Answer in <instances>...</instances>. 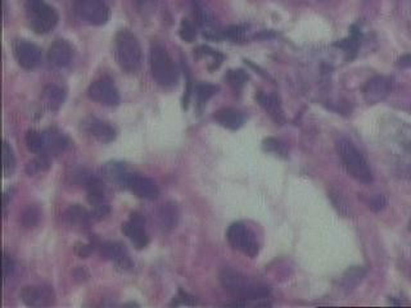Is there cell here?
Returning a JSON list of instances; mask_svg holds the SVG:
<instances>
[{
  "mask_svg": "<svg viewBox=\"0 0 411 308\" xmlns=\"http://www.w3.org/2000/svg\"><path fill=\"white\" fill-rule=\"evenodd\" d=\"M179 209L174 202H169L162 206L160 211V221L162 228L165 230L175 229L179 222Z\"/></svg>",
  "mask_w": 411,
  "mask_h": 308,
  "instance_id": "44dd1931",
  "label": "cell"
},
{
  "mask_svg": "<svg viewBox=\"0 0 411 308\" xmlns=\"http://www.w3.org/2000/svg\"><path fill=\"white\" fill-rule=\"evenodd\" d=\"M64 219L70 226L78 230L88 229L91 225V221L93 220L91 213H89L84 207H81L80 204L71 206L70 209H67L64 213Z\"/></svg>",
  "mask_w": 411,
  "mask_h": 308,
  "instance_id": "ac0fdd59",
  "label": "cell"
},
{
  "mask_svg": "<svg viewBox=\"0 0 411 308\" xmlns=\"http://www.w3.org/2000/svg\"><path fill=\"white\" fill-rule=\"evenodd\" d=\"M82 129L94 139L101 143H110L116 138V131L113 128H110V125H107L101 119H94V117L85 119L82 123Z\"/></svg>",
  "mask_w": 411,
  "mask_h": 308,
  "instance_id": "9a60e30c",
  "label": "cell"
},
{
  "mask_svg": "<svg viewBox=\"0 0 411 308\" xmlns=\"http://www.w3.org/2000/svg\"><path fill=\"white\" fill-rule=\"evenodd\" d=\"M215 119L220 123L221 126L229 130L241 129L244 123V117L241 112L233 108H224L216 112Z\"/></svg>",
  "mask_w": 411,
  "mask_h": 308,
  "instance_id": "d6986e66",
  "label": "cell"
},
{
  "mask_svg": "<svg viewBox=\"0 0 411 308\" xmlns=\"http://www.w3.org/2000/svg\"><path fill=\"white\" fill-rule=\"evenodd\" d=\"M122 233L137 249H144L150 244V235L145 231L143 219L137 213H134L128 222L122 224Z\"/></svg>",
  "mask_w": 411,
  "mask_h": 308,
  "instance_id": "8fae6325",
  "label": "cell"
},
{
  "mask_svg": "<svg viewBox=\"0 0 411 308\" xmlns=\"http://www.w3.org/2000/svg\"><path fill=\"white\" fill-rule=\"evenodd\" d=\"M337 150L341 156L342 162L353 179L362 184H371L373 174L368 162L362 157L359 150L349 140L342 139L337 144Z\"/></svg>",
  "mask_w": 411,
  "mask_h": 308,
  "instance_id": "277c9868",
  "label": "cell"
},
{
  "mask_svg": "<svg viewBox=\"0 0 411 308\" xmlns=\"http://www.w3.org/2000/svg\"><path fill=\"white\" fill-rule=\"evenodd\" d=\"M179 34H180L181 39L187 41V43H191L193 40L196 39V36H197L196 27H194V25L189 20L181 21Z\"/></svg>",
  "mask_w": 411,
  "mask_h": 308,
  "instance_id": "1f68e13d",
  "label": "cell"
},
{
  "mask_svg": "<svg viewBox=\"0 0 411 308\" xmlns=\"http://www.w3.org/2000/svg\"><path fill=\"white\" fill-rule=\"evenodd\" d=\"M43 99L49 110H60L66 99V93L57 85H48L43 91Z\"/></svg>",
  "mask_w": 411,
  "mask_h": 308,
  "instance_id": "ffe728a7",
  "label": "cell"
},
{
  "mask_svg": "<svg viewBox=\"0 0 411 308\" xmlns=\"http://www.w3.org/2000/svg\"><path fill=\"white\" fill-rule=\"evenodd\" d=\"M124 185L126 188H129L137 197L141 199L154 200L160 196V189L153 180L137 175V174H129Z\"/></svg>",
  "mask_w": 411,
  "mask_h": 308,
  "instance_id": "30bf717a",
  "label": "cell"
},
{
  "mask_svg": "<svg viewBox=\"0 0 411 308\" xmlns=\"http://www.w3.org/2000/svg\"><path fill=\"white\" fill-rule=\"evenodd\" d=\"M263 148L268 152H272V153H277V154H281V156H285L287 150L284 148V145L281 144V141H278L277 139H266L263 141Z\"/></svg>",
  "mask_w": 411,
  "mask_h": 308,
  "instance_id": "836d02e7",
  "label": "cell"
},
{
  "mask_svg": "<svg viewBox=\"0 0 411 308\" xmlns=\"http://www.w3.org/2000/svg\"><path fill=\"white\" fill-rule=\"evenodd\" d=\"M16 169V158L13 154V150L10 148V144L7 141L3 143V171L7 178L13 175Z\"/></svg>",
  "mask_w": 411,
  "mask_h": 308,
  "instance_id": "4316f807",
  "label": "cell"
},
{
  "mask_svg": "<svg viewBox=\"0 0 411 308\" xmlns=\"http://www.w3.org/2000/svg\"><path fill=\"white\" fill-rule=\"evenodd\" d=\"M21 299L30 307H47L54 302V292L47 285H29L21 290Z\"/></svg>",
  "mask_w": 411,
  "mask_h": 308,
  "instance_id": "9c48e42d",
  "label": "cell"
},
{
  "mask_svg": "<svg viewBox=\"0 0 411 308\" xmlns=\"http://www.w3.org/2000/svg\"><path fill=\"white\" fill-rule=\"evenodd\" d=\"M391 91V80L384 76H375L368 81L364 88V98L369 104H377Z\"/></svg>",
  "mask_w": 411,
  "mask_h": 308,
  "instance_id": "7c38bea8",
  "label": "cell"
},
{
  "mask_svg": "<svg viewBox=\"0 0 411 308\" xmlns=\"http://www.w3.org/2000/svg\"><path fill=\"white\" fill-rule=\"evenodd\" d=\"M40 220V212L39 209L34 206H30L25 209V212L22 213V224L25 228H34L38 225Z\"/></svg>",
  "mask_w": 411,
  "mask_h": 308,
  "instance_id": "4dcf8cb0",
  "label": "cell"
},
{
  "mask_svg": "<svg viewBox=\"0 0 411 308\" xmlns=\"http://www.w3.org/2000/svg\"><path fill=\"white\" fill-rule=\"evenodd\" d=\"M152 76L163 88H174L179 82V70L167 50L162 45H153L151 49Z\"/></svg>",
  "mask_w": 411,
  "mask_h": 308,
  "instance_id": "3957f363",
  "label": "cell"
},
{
  "mask_svg": "<svg viewBox=\"0 0 411 308\" xmlns=\"http://www.w3.org/2000/svg\"><path fill=\"white\" fill-rule=\"evenodd\" d=\"M16 58L22 69L34 70L41 62V51L35 44L22 41L16 47Z\"/></svg>",
  "mask_w": 411,
  "mask_h": 308,
  "instance_id": "4fadbf2b",
  "label": "cell"
},
{
  "mask_svg": "<svg viewBox=\"0 0 411 308\" xmlns=\"http://www.w3.org/2000/svg\"><path fill=\"white\" fill-rule=\"evenodd\" d=\"M88 97L91 100L108 107H115L120 104V93L110 80L94 81L88 89Z\"/></svg>",
  "mask_w": 411,
  "mask_h": 308,
  "instance_id": "ba28073f",
  "label": "cell"
},
{
  "mask_svg": "<svg viewBox=\"0 0 411 308\" xmlns=\"http://www.w3.org/2000/svg\"><path fill=\"white\" fill-rule=\"evenodd\" d=\"M101 254L106 259L113 261L120 268H130L131 261L126 248L116 241H106L101 244Z\"/></svg>",
  "mask_w": 411,
  "mask_h": 308,
  "instance_id": "2e32d148",
  "label": "cell"
},
{
  "mask_svg": "<svg viewBox=\"0 0 411 308\" xmlns=\"http://www.w3.org/2000/svg\"><path fill=\"white\" fill-rule=\"evenodd\" d=\"M220 280L224 289L242 302L265 299L269 296V288L265 284L234 270H224Z\"/></svg>",
  "mask_w": 411,
  "mask_h": 308,
  "instance_id": "6da1fadb",
  "label": "cell"
},
{
  "mask_svg": "<svg viewBox=\"0 0 411 308\" xmlns=\"http://www.w3.org/2000/svg\"><path fill=\"white\" fill-rule=\"evenodd\" d=\"M399 64L401 67H411V56L410 54H406V56H402L400 60H399Z\"/></svg>",
  "mask_w": 411,
  "mask_h": 308,
  "instance_id": "74e56055",
  "label": "cell"
},
{
  "mask_svg": "<svg viewBox=\"0 0 411 308\" xmlns=\"http://www.w3.org/2000/svg\"><path fill=\"white\" fill-rule=\"evenodd\" d=\"M116 60L121 69L129 73H134L141 69V47L138 38L128 29L117 32L115 39Z\"/></svg>",
  "mask_w": 411,
  "mask_h": 308,
  "instance_id": "7a4b0ae2",
  "label": "cell"
},
{
  "mask_svg": "<svg viewBox=\"0 0 411 308\" xmlns=\"http://www.w3.org/2000/svg\"><path fill=\"white\" fill-rule=\"evenodd\" d=\"M75 12L93 26H102L110 21V10L103 0H75Z\"/></svg>",
  "mask_w": 411,
  "mask_h": 308,
  "instance_id": "52a82bcc",
  "label": "cell"
},
{
  "mask_svg": "<svg viewBox=\"0 0 411 308\" xmlns=\"http://www.w3.org/2000/svg\"><path fill=\"white\" fill-rule=\"evenodd\" d=\"M257 102H259L261 107L269 113V116L277 123H279V125L284 123L285 117H284V113H283V110H281V100H279V98L275 94L260 93L257 95Z\"/></svg>",
  "mask_w": 411,
  "mask_h": 308,
  "instance_id": "e0dca14e",
  "label": "cell"
},
{
  "mask_svg": "<svg viewBox=\"0 0 411 308\" xmlns=\"http://www.w3.org/2000/svg\"><path fill=\"white\" fill-rule=\"evenodd\" d=\"M75 252H76V254L81 257V259H86V257H89L91 256V252H93V247L89 246V244H82V243H79V244H76V247H75Z\"/></svg>",
  "mask_w": 411,
  "mask_h": 308,
  "instance_id": "8d00e7d4",
  "label": "cell"
},
{
  "mask_svg": "<svg viewBox=\"0 0 411 308\" xmlns=\"http://www.w3.org/2000/svg\"><path fill=\"white\" fill-rule=\"evenodd\" d=\"M104 174H106V176L108 178V179L112 180V181H117V182H120V184H125V180L128 178V175L130 174V172H128L126 169H125V166L122 165V163H108L107 166H106V169H104Z\"/></svg>",
  "mask_w": 411,
  "mask_h": 308,
  "instance_id": "cb8c5ba5",
  "label": "cell"
},
{
  "mask_svg": "<svg viewBox=\"0 0 411 308\" xmlns=\"http://www.w3.org/2000/svg\"><path fill=\"white\" fill-rule=\"evenodd\" d=\"M219 88L216 85H211V84H200L197 88H196V94H197V99L200 104H204L207 100L212 98L216 93H218Z\"/></svg>",
  "mask_w": 411,
  "mask_h": 308,
  "instance_id": "f546056e",
  "label": "cell"
},
{
  "mask_svg": "<svg viewBox=\"0 0 411 308\" xmlns=\"http://www.w3.org/2000/svg\"><path fill=\"white\" fill-rule=\"evenodd\" d=\"M25 10L31 29L36 34H47L58 23L57 10L45 0H27Z\"/></svg>",
  "mask_w": 411,
  "mask_h": 308,
  "instance_id": "5b68a950",
  "label": "cell"
},
{
  "mask_svg": "<svg viewBox=\"0 0 411 308\" xmlns=\"http://www.w3.org/2000/svg\"><path fill=\"white\" fill-rule=\"evenodd\" d=\"M244 35H246V27L244 26H231L222 34V36L233 40V41H241V40L244 39Z\"/></svg>",
  "mask_w": 411,
  "mask_h": 308,
  "instance_id": "d6a6232c",
  "label": "cell"
},
{
  "mask_svg": "<svg viewBox=\"0 0 411 308\" xmlns=\"http://www.w3.org/2000/svg\"><path fill=\"white\" fill-rule=\"evenodd\" d=\"M226 238L233 248L250 256L252 259L259 254V241L255 234L244 224L235 222L231 225L226 233Z\"/></svg>",
  "mask_w": 411,
  "mask_h": 308,
  "instance_id": "8992f818",
  "label": "cell"
},
{
  "mask_svg": "<svg viewBox=\"0 0 411 308\" xmlns=\"http://www.w3.org/2000/svg\"><path fill=\"white\" fill-rule=\"evenodd\" d=\"M45 141H47V153L51 152L54 154H58L60 152L67 148L69 140L57 130H51L49 132H45Z\"/></svg>",
  "mask_w": 411,
  "mask_h": 308,
  "instance_id": "7402d4cb",
  "label": "cell"
},
{
  "mask_svg": "<svg viewBox=\"0 0 411 308\" xmlns=\"http://www.w3.org/2000/svg\"><path fill=\"white\" fill-rule=\"evenodd\" d=\"M365 276V271L360 268H352L349 270L343 278V288L346 290H352L360 284L361 280Z\"/></svg>",
  "mask_w": 411,
  "mask_h": 308,
  "instance_id": "484cf974",
  "label": "cell"
},
{
  "mask_svg": "<svg viewBox=\"0 0 411 308\" xmlns=\"http://www.w3.org/2000/svg\"><path fill=\"white\" fill-rule=\"evenodd\" d=\"M73 58V49L66 40H56L48 51V60L54 67L64 69Z\"/></svg>",
  "mask_w": 411,
  "mask_h": 308,
  "instance_id": "5bb4252c",
  "label": "cell"
},
{
  "mask_svg": "<svg viewBox=\"0 0 411 308\" xmlns=\"http://www.w3.org/2000/svg\"><path fill=\"white\" fill-rule=\"evenodd\" d=\"M387 206V198L384 196H375L371 199V209L373 212H379Z\"/></svg>",
  "mask_w": 411,
  "mask_h": 308,
  "instance_id": "e575fe53",
  "label": "cell"
},
{
  "mask_svg": "<svg viewBox=\"0 0 411 308\" xmlns=\"http://www.w3.org/2000/svg\"><path fill=\"white\" fill-rule=\"evenodd\" d=\"M409 230H410V233H411V220H410V222H409Z\"/></svg>",
  "mask_w": 411,
  "mask_h": 308,
  "instance_id": "f35d334b",
  "label": "cell"
},
{
  "mask_svg": "<svg viewBox=\"0 0 411 308\" xmlns=\"http://www.w3.org/2000/svg\"><path fill=\"white\" fill-rule=\"evenodd\" d=\"M26 145L32 153L35 154H44L47 153V141L45 135L36 130H30L26 134Z\"/></svg>",
  "mask_w": 411,
  "mask_h": 308,
  "instance_id": "603a6c76",
  "label": "cell"
},
{
  "mask_svg": "<svg viewBox=\"0 0 411 308\" xmlns=\"http://www.w3.org/2000/svg\"><path fill=\"white\" fill-rule=\"evenodd\" d=\"M49 166H51V161H49L48 154H47V153H44V154H38L36 158L32 159L31 162H29V165H27V167H26V172H27L30 176H34V175H38V174H40V172L47 171V169H49Z\"/></svg>",
  "mask_w": 411,
  "mask_h": 308,
  "instance_id": "d4e9b609",
  "label": "cell"
},
{
  "mask_svg": "<svg viewBox=\"0 0 411 308\" xmlns=\"http://www.w3.org/2000/svg\"><path fill=\"white\" fill-rule=\"evenodd\" d=\"M360 31H359V29H356V27H352L350 38L342 40L341 43L337 44V47H340L342 49L346 50V51H349L351 54H355L357 51V49H359V47H360Z\"/></svg>",
  "mask_w": 411,
  "mask_h": 308,
  "instance_id": "83f0119b",
  "label": "cell"
},
{
  "mask_svg": "<svg viewBox=\"0 0 411 308\" xmlns=\"http://www.w3.org/2000/svg\"><path fill=\"white\" fill-rule=\"evenodd\" d=\"M225 79L234 89H241L248 81V75L243 70H231L228 71Z\"/></svg>",
  "mask_w": 411,
  "mask_h": 308,
  "instance_id": "f1b7e54d",
  "label": "cell"
},
{
  "mask_svg": "<svg viewBox=\"0 0 411 308\" xmlns=\"http://www.w3.org/2000/svg\"><path fill=\"white\" fill-rule=\"evenodd\" d=\"M13 271H14L13 259H10V256L4 254L3 256V276H4V280L10 278V275L13 274Z\"/></svg>",
  "mask_w": 411,
  "mask_h": 308,
  "instance_id": "d590c367",
  "label": "cell"
}]
</instances>
